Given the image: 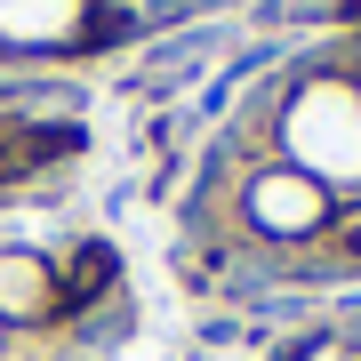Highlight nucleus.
I'll list each match as a JSON object with an SVG mask.
<instances>
[{"mask_svg":"<svg viewBox=\"0 0 361 361\" xmlns=\"http://www.w3.org/2000/svg\"><path fill=\"white\" fill-rule=\"evenodd\" d=\"M273 361H361V313H322L297 337H281Z\"/></svg>","mask_w":361,"mask_h":361,"instance_id":"nucleus-1","label":"nucleus"}]
</instances>
